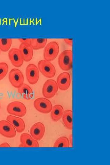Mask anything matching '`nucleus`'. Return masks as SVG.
<instances>
[{
	"label": "nucleus",
	"instance_id": "f257e3e1",
	"mask_svg": "<svg viewBox=\"0 0 110 165\" xmlns=\"http://www.w3.org/2000/svg\"><path fill=\"white\" fill-rule=\"evenodd\" d=\"M72 51L69 50L63 51L59 55L58 62L59 67L63 70L68 71L72 67Z\"/></svg>",
	"mask_w": 110,
	"mask_h": 165
},
{
	"label": "nucleus",
	"instance_id": "f03ea898",
	"mask_svg": "<svg viewBox=\"0 0 110 165\" xmlns=\"http://www.w3.org/2000/svg\"><path fill=\"white\" fill-rule=\"evenodd\" d=\"M59 51V46L57 42L52 41L46 46L43 53L45 60L49 61H53L57 56Z\"/></svg>",
	"mask_w": 110,
	"mask_h": 165
},
{
	"label": "nucleus",
	"instance_id": "7ed1b4c3",
	"mask_svg": "<svg viewBox=\"0 0 110 165\" xmlns=\"http://www.w3.org/2000/svg\"><path fill=\"white\" fill-rule=\"evenodd\" d=\"M8 112L12 115L22 117L27 112V108L24 105L18 101H13L9 103L7 107Z\"/></svg>",
	"mask_w": 110,
	"mask_h": 165
},
{
	"label": "nucleus",
	"instance_id": "20e7f679",
	"mask_svg": "<svg viewBox=\"0 0 110 165\" xmlns=\"http://www.w3.org/2000/svg\"><path fill=\"white\" fill-rule=\"evenodd\" d=\"M38 66L40 72L46 77L50 78L55 76L56 69L50 61L45 60H41L38 63Z\"/></svg>",
	"mask_w": 110,
	"mask_h": 165
},
{
	"label": "nucleus",
	"instance_id": "39448f33",
	"mask_svg": "<svg viewBox=\"0 0 110 165\" xmlns=\"http://www.w3.org/2000/svg\"><path fill=\"white\" fill-rule=\"evenodd\" d=\"M58 88L57 82L55 80L48 79L45 82L42 87L43 95L46 98H52L57 93Z\"/></svg>",
	"mask_w": 110,
	"mask_h": 165
},
{
	"label": "nucleus",
	"instance_id": "423d86ee",
	"mask_svg": "<svg viewBox=\"0 0 110 165\" xmlns=\"http://www.w3.org/2000/svg\"><path fill=\"white\" fill-rule=\"evenodd\" d=\"M34 106L38 111L45 114L50 112L53 108L51 101L45 97H39L36 99L34 102Z\"/></svg>",
	"mask_w": 110,
	"mask_h": 165
},
{
	"label": "nucleus",
	"instance_id": "0eeeda50",
	"mask_svg": "<svg viewBox=\"0 0 110 165\" xmlns=\"http://www.w3.org/2000/svg\"><path fill=\"white\" fill-rule=\"evenodd\" d=\"M9 80L12 85L16 88L20 87L24 83V77L21 72L17 68H13L9 74Z\"/></svg>",
	"mask_w": 110,
	"mask_h": 165
},
{
	"label": "nucleus",
	"instance_id": "6e6552de",
	"mask_svg": "<svg viewBox=\"0 0 110 165\" xmlns=\"http://www.w3.org/2000/svg\"><path fill=\"white\" fill-rule=\"evenodd\" d=\"M26 75L29 83L34 85L38 82L39 76L38 68L34 64H30L26 67Z\"/></svg>",
	"mask_w": 110,
	"mask_h": 165
},
{
	"label": "nucleus",
	"instance_id": "1a4fd4ad",
	"mask_svg": "<svg viewBox=\"0 0 110 165\" xmlns=\"http://www.w3.org/2000/svg\"><path fill=\"white\" fill-rule=\"evenodd\" d=\"M0 134L8 138H13L16 135V131L13 125L7 120L0 121Z\"/></svg>",
	"mask_w": 110,
	"mask_h": 165
},
{
	"label": "nucleus",
	"instance_id": "9d476101",
	"mask_svg": "<svg viewBox=\"0 0 110 165\" xmlns=\"http://www.w3.org/2000/svg\"><path fill=\"white\" fill-rule=\"evenodd\" d=\"M8 55L9 58L14 66L20 67L23 64L24 60L19 49L13 48L9 51Z\"/></svg>",
	"mask_w": 110,
	"mask_h": 165
},
{
	"label": "nucleus",
	"instance_id": "9b49d317",
	"mask_svg": "<svg viewBox=\"0 0 110 165\" xmlns=\"http://www.w3.org/2000/svg\"><path fill=\"white\" fill-rule=\"evenodd\" d=\"M45 131L44 124L40 122H37L34 124L30 130V134L31 136L37 141H40L43 137Z\"/></svg>",
	"mask_w": 110,
	"mask_h": 165
},
{
	"label": "nucleus",
	"instance_id": "f8f14e48",
	"mask_svg": "<svg viewBox=\"0 0 110 165\" xmlns=\"http://www.w3.org/2000/svg\"><path fill=\"white\" fill-rule=\"evenodd\" d=\"M71 82L70 74L64 72L60 74L57 76V83L58 88L61 90H66L69 87Z\"/></svg>",
	"mask_w": 110,
	"mask_h": 165
},
{
	"label": "nucleus",
	"instance_id": "ddd939ff",
	"mask_svg": "<svg viewBox=\"0 0 110 165\" xmlns=\"http://www.w3.org/2000/svg\"><path fill=\"white\" fill-rule=\"evenodd\" d=\"M6 120L13 125L17 132L21 133L24 130L25 123L21 118L12 115H9L7 116Z\"/></svg>",
	"mask_w": 110,
	"mask_h": 165
},
{
	"label": "nucleus",
	"instance_id": "4468645a",
	"mask_svg": "<svg viewBox=\"0 0 110 165\" xmlns=\"http://www.w3.org/2000/svg\"><path fill=\"white\" fill-rule=\"evenodd\" d=\"M20 141L24 147H39V144L37 140L28 133H23L21 135Z\"/></svg>",
	"mask_w": 110,
	"mask_h": 165
},
{
	"label": "nucleus",
	"instance_id": "2eb2a0df",
	"mask_svg": "<svg viewBox=\"0 0 110 165\" xmlns=\"http://www.w3.org/2000/svg\"><path fill=\"white\" fill-rule=\"evenodd\" d=\"M24 61L28 62L32 59L33 55V49L31 45L21 43L19 47Z\"/></svg>",
	"mask_w": 110,
	"mask_h": 165
},
{
	"label": "nucleus",
	"instance_id": "dca6fc26",
	"mask_svg": "<svg viewBox=\"0 0 110 165\" xmlns=\"http://www.w3.org/2000/svg\"><path fill=\"white\" fill-rule=\"evenodd\" d=\"M18 91L23 97L26 100H30L33 97V90L30 86L24 83L18 88Z\"/></svg>",
	"mask_w": 110,
	"mask_h": 165
},
{
	"label": "nucleus",
	"instance_id": "f3484780",
	"mask_svg": "<svg viewBox=\"0 0 110 165\" xmlns=\"http://www.w3.org/2000/svg\"><path fill=\"white\" fill-rule=\"evenodd\" d=\"M63 124L67 129L70 130L72 129V112L71 110L67 109L64 112L62 116Z\"/></svg>",
	"mask_w": 110,
	"mask_h": 165
},
{
	"label": "nucleus",
	"instance_id": "a211bd4d",
	"mask_svg": "<svg viewBox=\"0 0 110 165\" xmlns=\"http://www.w3.org/2000/svg\"><path fill=\"white\" fill-rule=\"evenodd\" d=\"M64 113L63 107L60 105H55L51 111L50 116L54 121L57 122L62 117Z\"/></svg>",
	"mask_w": 110,
	"mask_h": 165
},
{
	"label": "nucleus",
	"instance_id": "6ab92c4d",
	"mask_svg": "<svg viewBox=\"0 0 110 165\" xmlns=\"http://www.w3.org/2000/svg\"><path fill=\"white\" fill-rule=\"evenodd\" d=\"M31 46L34 50H38L44 48L47 41L46 38H31Z\"/></svg>",
	"mask_w": 110,
	"mask_h": 165
},
{
	"label": "nucleus",
	"instance_id": "aec40b11",
	"mask_svg": "<svg viewBox=\"0 0 110 165\" xmlns=\"http://www.w3.org/2000/svg\"><path fill=\"white\" fill-rule=\"evenodd\" d=\"M70 145L68 138L65 136L58 138L55 141L53 147H69Z\"/></svg>",
	"mask_w": 110,
	"mask_h": 165
},
{
	"label": "nucleus",
	"instance_id": "412c9836",
	"mask_svg": "<svg viewBox=\"0 0 110 165\" xmlns=\"http://www.w3.org/2000/svg\"><path fill=\"white\" fill-rule=\"evenodd\" d=\"M12 43L11 38H0V50L3 52H6L10 49Z\"/></svg>",
	"mask_w": 110,
	"mask_h": 165
},
{
	"label": "nucleus",
	"instance_id": "4be33fe9",
	"mask_svg": "<svg viewBox=\"0 0 110 165\" xmlns=\"http://www.w3.org/2000/svg\"><path fill=\"white\" fill-rule=\"evenodd\" d=\"M9 70L8 64L5 62L0 63V80L3 79L6 75Z\"/></svg>",
	"mask_w": 110,
	"mask_h": 165
},
{
	"label": "nucleus",
	"instance_id": "5701e85b",
	"mask_svg": "<svg viewBox=\"0 0 110 165\" xmlns=\"http://www.w3.org/2000/svg\"><path fill=\"white\" fill-rule=\"evenodd\" d=\"M18 40L21 42V43L31 45V38H18Z\"/></svg>",
	"mask_w": 110,
	"mask_h": 165
},
{
	"label": "nucleus",
	"instance_id": "b1692460",
	"mask_svg": "<svg viewBox=\"0 0 110 165\" xmlns=\"http://www.w3.org/2000/svg\"><path fill=\"white\" fill-rule=\"evenodd\" d=\"M64 40L66 44L70 46H72L73 42L72 38H64Z\"/></svg>",
	"mask_w": 110,
	"mask_h": 165
},
{
	"label": "nucleus",
	"instance_id": "393cba45",
	"mask_svg": "<svg viewBox=\"0 0 110 165\" xmlns=\"http://www.w3.org/2000/svg\"><path fill=\"white\" fill-rule=\"evenodd\" d=\"M10 146L7 142H4L0 145V147H10Z\"/></svg>",
	"mask_w": 110,
	"mask_h": 165
},
{
	"label": "nucleus",
	"instance_id": "a878e982",
	"mask_svg": "<svg viewBox=\"0 0 110 165\" xmlns=\"http://www.w3.org/2000/svg\"><path fill=\"white\" fill-rule=\"evenodd\" d=\"M72 134H71L69 137V142L70 145L72 146Z\"/></svg>",
	"mask_w": 110,
	"mask_h": 165
},
{
	"label": "nucleus",
	"instance_id": "bb28decb",
	"mask_svg": "<svg viewBox=\"0 0 110 165\" xmlns=\"http://www.w3.org/2000/svg\"><path fill=\"white\" fill-rule=\"evenodd\" d=\"M19 147H24V145L21 143L19 145Z\"/></svg>",
	"mask_w": 110,
	"mask_h": 165
},
{
	"label": "nucleus",
	"instance_id": "cd10ccee",
	"mask_svg": "<svg viewBox=\"0 0 110 165\" xmlns=\"http://www.w3.org/2000/svg\"><path fill=\"white\" fill-rule=\"evenodd\" d=\"M0 109H1V106H0Z\"/></svg>",
	"mask_w": 110,
	"mask_h": 165
},
{
	"label": "nucleus",
	"instance_id": "c85d7f7f",
	"mask_svg": "<svg viewBox=\"0 0 110 165\" xmlns=\"http://www.w3.org/2000/svg\"><path fill=\"white\" fill-rule=\"evenodd\" d=\"M0 53H1V50H0Z\"/></svg>",
	"mask_w": 110,
	"mask_h": 165
}]
</instances>
